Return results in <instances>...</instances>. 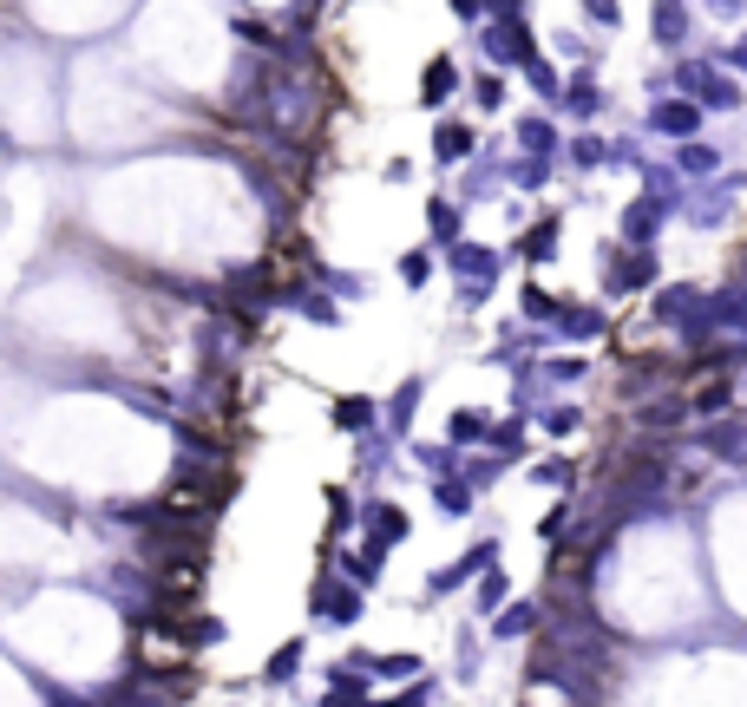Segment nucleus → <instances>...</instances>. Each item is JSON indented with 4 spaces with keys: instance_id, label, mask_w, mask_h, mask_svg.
Segmentation results:
<instances>
[{
    "instance_id": "nucleus-3",
    "label": "nucleus",
    "mask_w": 747,
    "mask_h": 707,
    "mask_svg": "<svg viewBox=\"0 0 747 707\" xmlns=\"http://www.w3.org/2000/svg\"><path fill=\"white\" fill-rule=\"evenodd\" d=\"M682 79L695 85V105H702V112H735V105H741V85H735V79H722V72L688 66Z\"/></svg>"
},
{
    "instance_id": "nucleus-34",
    "label": "nucleus",
    "mask_w": 747,
    "mask_h": 707,
    "mask_svg": "<svg viewBox=\"0 0 747 707\" xmlns=\"http://www.w3.org/2000/svg\"><path fill=\"white\" fill-rule=\"evenodd\" d=\"M571 157H577V164H603V139H577Z\"/></svg>"
},
{
    "instance_id": "nucleus-18",
    "label": "nucleus",
    "mask_w": 747,
    "mask_h": 707,
    "mask_svg": "<svg viewBox=\"0 0 747 707\" xmlns=\"http://www.w3.org/2000/svg\"><path fill=\"white\" fill-rule=\"evenodd\" d=\"M433 498H440V511H447V518H472V485H465V479H459V485H452V479H440V485H433Z\"/></svg>"
},
{
    "instance_id": "nucleus-30",
    "label": "nucleus",
    "mask_w": 747,
    "mask_h": 707,
    "mask_svg": "<svg viewBox=\"0 0 747 707\" xmlns=\"http://www.w3.org/2000/svg\"><path fill=\"white\" fill-rule=\"evenodd\" d=\"M413 459H427V472H447V465H452V445H413Z\"/></svg>"
},
{
    "instance_id": "nucleus-24",
    "label": "nucleus",
    "mask_w": 747,
    "mask_h": 707,
    "mask_svg": "<svg viewBox=\"0 0 747 707\" xmlns=\"http://www.w3.org/2000/svg\"><path fill=\"white\" fill-rule=\"evenodd\" d=\"M656 33H663V47H675V40H682V7H675V0H663V7H656Z\"/></svg>"
},
{
    "instance_id": "nucleus-28",
    "label": "nucleus",
    "mask_w": 747,
    "mask_h": 707,
    "mask_svg": "<svg viewBox=\"0 0 747 707\" xmlns=\"http://www.w3.org/2000/svg\"><path fill=\"white\" fill-rule=\"evenodd\" d=\"M296 662H301V642H283V648H276V662H269V675L283 682V675H296Z\"/></svg>"
},
{
    "instance_id": "nucleus-36",
    "label": "nucleus",
    "mask_w": 747,
    "mask_h": 707,
    "mask_svg": "<svg viewBox=\"0 0 747 707\" xmlns=\"http://www.w3.org/2000/svg\"><path fill=\"white\" fill-rule=\"evenodd\" d=\"M413 668H420L413 655H387V662H380V675H413Z\"/></svg>"
},
{
    "instance_id": "nucleus-27",
    "label": "nucleus",
    "mask_w": 747,
    "mask_h": 707,
    "mask_svg": "<svg viewBox=\"0 0 747 707\" xmlns=\"http://www.w3.org/2000/svg\"><path fill=\"white\" fill-rule=\"evenodd\" d=\"M492 445L499 452H512V459H524V426L512 420V426H492Z\"/></svg>"
},
{
    "instance_id": "nucleus-32",
    "label": "nucleus",
    "mask_w": 747,
    "mask_h": 707,
    "mask_svg": "<svg viewBox=\"0 0 747 707\" xmlns=\"http://www.w3.org/2000/svg\"><path fill=\"white\" fill-rule=\"evenodd\" d=\"M551 380H584V360H544Z\"/></svg>"
},
{
    "instance_id": "nucleus-6",
    "label": "nucleus",
    "mask_w": 747,
    "mask_h": 707,
    "mask_svg": "<svg viewBox=\"0 0 747 707\" xmlns=\"http://www.w3.org/2000/svg\"><path fill=\"white\" fill-rule=\"evenodd\" d=\"M557 236H564V216H538L512 249H519L524 263H551V256H557Z\"/></svg>"
},
{
    "instance_id": "nucleus-8",
    "label": "nucleus",
    "mask_w": 747,
    "mask_h": 707,
    "mask_svg": "<svg viewBox=\"0 0 747 707\" xmlns=\"http://www.w3.org/2000/svg\"><path fill=\"white\" fill-rule=\"evenodd\" d=\"M374 420H380V413H374L368 393H341V400L328 407V426H335V432H368Z\"/></svg>"
},
{
    "instance_id": "nucleus-31",
    "label": "nucleus",
    "mask_w": 747,
    "mask_h": 707,
    "mask_svg": "<svg viewBox=\"0 0 747 707\" xmlns=\"http://www.w3.org/2000/svg\"><path fill=\"white\" fill-rule=\"evenodd\" d=\"M328 511H335V531H348L355 511H348V492H341V485H328Z\"/></svg>"
},
{
    "instance_id": "nucleus-11",
    "label": "nucleus",
    "mask_w": 747,
    "mask_h": 707,
    "mask_svg": "<svg viewBox=\"0 0 747 707\" xmlns=\"http://www.w3.org/2000/svg\"><path fill=\"white\" fill-rule=\"evenodd\" d=\"M688 400H695V420H722V413L735 407V380L722 373V380H708V387H695Z\"/></svg>"
},
{
    "instance_id": "nucleus-29",
    "label": "nucleus",
    "mask_w": 747,
    "mask_h": 707,
    "mask_svg": "<svg viewBox=\"0 0 747 707\" xmlns=\"http://www.w3.org/2000/svg\"><path fill=\"white\" fill-rule=\"evenodd\" d=\"M499 596H505V576H499V570H485V576H479V603H485V609H499Z\"/></svg>"
},
{
    "instance_id": "nucleus-9",
    "label": "nucleus",
    "mask_w": 747,
    "mask_h": 707,
    "mask_svg": "<svg viewBox=\"0 0 747 707\" xmlns=\"http://www.w3.org/2000/svg\"><path fill=\"white\" fill-rule=\"evenodd\" d=\"M688 223H695V229H722V223H728V216H735V197H728V184H715V191H702V204H688Z\"/></svg>"
},
{
    "instance_id": "nucleus-17",
    "label": "nucleus",
    "mask_w": 747,
    "mask_h": 707,
    "mask_svg": "<svg viewBox=\"0 0 747 707\" xmlns=\"http://www.w3.org/2000/svg\"><path fill=\"white\" fill-rule=\"evenodd\" d=\"M519 301H524V315H531V321H557V315H564V308H557V295H551V288H538V283H524Z\"/></svg>"
},
{
    "instance_id": "nucleus-5",
    "label": "nucleus",
    "mask_w": 747,
    "mask_h": 707,
    "mask_svg": "<svg viewBox=\"0 0 747 707\" xmlns=\"http://www.w3.org/2000/svg\"><path fill=\"white\" fill-rule=\"evenodd\" d=\"M649 125H656L663 139H695V132H702V105H695V99H669V105L649 112Z\"/></svg>"
},
{
    "instance_id": "nucleus-7",
    "label": "nucleus",
    "mask_w": 747,
    "mask_h": 707,
    "mask_svg": "<svg viewBox=\"0 0 747 707\" xmlns=\"http://www.w3.org/2000/svg\"><path fill=\"white\" fill-rule=\"evenodd\" d=\"M492 564H499V544L485 537V544H472V551H465L452 570H440V576H433V590H452V583H465V576H485Z\"/></svg>"
},
{
    "instance_id": "nucleus-13",
    "label": "nucleus",
    "mask_w": 747,
    "mask_h": 707,
    "mask_svg": "<svg viewBox=\"0 0 747 707\" xmlns=\"http://www.w3.org/2000/svg\"><path fill=\"white\" fill-rule=\"evenodd\" d=\"M675 164H682V177H715V171H722V151H715V144H702V139H682Z\"/></svg>"
},
{
    "instance_id": "nucleus-4",
    "label": "nucleus",
    "mask_w": 747,
    "mask_h": 707,
    "mask_svg": "<svg viewBox=\"0 0 747 707\" xmlns=\"http://www.w3.org/2000/svg\"><path fill=\"white\" fill-rule=\"evenodd\" d=\"M695 420V400L688 393H656L643 413H636V426H649V432H675V426Z\"/></svg>"
},
{
    "instance_id": "nucleus-10",
    "label": "nucleus",
    "mask_w": 747,
    "mask_h": 707,
    "mask_svg": "<svg viewBox=\"0 0 747 707\" xmlns=\"http://www.w3.org/2000/svg\"><path fill=\"white\" fill-rule=\"evenodd\" d=\"M368 531H374V544H400V537H407V511H400V504H387V498H374V504H368Z\"/></svg>"
},
{
    "instance_id": "nucleus-23",
    "label": "nucleus",
    "mask_w": 747,
    "mask_h": 707,
    "mask_svg": "<svg viewBox=\"0 0 747 707\" xmlns=\"http://www.w3.org/2000/svg\"><path fill=\"white\" fill-rule=\"evenodd\" d=\"M447 92H452V66H447V60H433V66H427V92H420V99H427V105H440Z\"/></svg>"
},
{
    "instance_id": "nucleus-35",
    "label": "nucleus",
    "mask_w": 747,
    "mask_h": 707,
    "mask_svg": "<svg viewBox=\"0 0 747 707\" xmlns=\"http://www.w3.org/2000/svg\"><path fill=\"white\" fill-rule=\"evenodd\" d=\"M524 144H531V151H551V125H538V119H531V125H524Z\"/></svg>"
},
{
    "instance_id": "nucleus-15",
    "label": "nucleus",
    "mask_w": 747,
    "mask_h": 707,
    "mask_svg": "<svg viewBox=\"0 0 747 707\" xmlns=\"http://www.w3.org/2000/svg\"><path fill=\"white\" fill-rule=\"evenodd\" d=\"M557 328H564L571 341H597L610 321H603V308H564V315H557Z\"/></svg>"
},
{
    "instance_id": "nucleus-12",
    "label": "nucleus",
    "mask_w": 747,
    "mask_h": 707,
    "mask_svg": "<svg viewBox=\"0 0 747 707\" xmlns=\"http://www.w3.org/2000/svg\"><path fill=\"white\" fill-rule=\"evenodd\" d=\"M447 263L452 269H465V276H479V283H492V269H499V256H492L485 243H452Z\"/></svg>"
},
{
    "instance_id": "nucleus-14",
    "label": "nucleus",
    "mask_w": 747,
    "mask_h": 707,
    "mask_svg": "<svg viewBox=\"0 0 747 707\" xmlns=\"http://www.w3.org/2000/svg\"><path fill=\"white\" fill-rule=\"evenodd\" d=\"M420 393H427V387H420V380H400V387H393V400H387V413H380V420L393 426V432H407V426H413V413H420Z\"/></svg>"
},
{
    "instance_id": "nucleus-25",
    "label": "nucleus",
    "mask_w": 747,
    "mask_h": 707,
    "mask_svg": "<svg viewBox=\"0 0 747 707\" xmlns=\"http://www.w3.org/2000/svg\"><path fill=\"white\" fill-rule=\"evenodd\" d=\"M427 276H433V256H420V249H413V256H400V283H407V288H420Z\"/></svg>"
},
{
    "instance_id": "nucleus-20",
    "label": "nucleus",
    "mask_w": 747,
    "mask_h": 707,
    "mask_svg": "<svg viewBox=\"0 0 747 707\" xmlns=\"http://www.w3.org/2000/svg\"><path fill=\"white\" fill-rule=\"evenodd\" d=\"M427 229H433L440 243L459 236V211H452V197H433V204H427Z\"/></svg>"
},
{
    "instance_id": "nucleus-19",
    "label": "nucleus",
    "mask_w": 747,
    "mask_h": 707,
    "mask_svg": "<svg viewBox=\"0 0 747 707\" xmlns=\"http://www.w3.org/2000/svg\"><path fill=\"white\" fill-rule=\"evenodd\" d=\"M447 439H452V445H472V439H492V420H485V413H452Z\"/></svg>"
},
{
    "instance_id": "nucleus-26",
    "label": "nucleus",
    "mask_w": 747,
    "mask_h": 707,
    "mask_svg": "<svg viewBox=\"0 0 747 707\" xmlns=\"http://www.w3.org/2000/svg\"><path fill=\"white\" fill-rule=\"evenodd\" d=\"M544 426L564 439V432H577V426H584V407H551V413H544Z\"/></svg>"
},
{
    "instance_id": "nucleus-33",
    "label": "nucleus",
    "mask_w": 747,
    "mask_h": 707,
    "mask_svg": "<svg viewBox=\"0 0 747 707\" xmlns=\"http://www.w3.org/2000/svg\"><path fill=\"white\" fill-rule=\"evenodd\" d=\"M564 524H571V504H551V518H544V524H538V531H544V537H557V531H564Z\"/></svg>"
},
{
    "instance_id": "nucleus-22",
    "label": "nucleus",
    "mask_w": 747,
    "mask_h": 707,
    "mask_svg": "<svg viewBox=\"0 0 747 707\" xmlns=\"http://www.w3.org/2000/svg\"><path fill=\"white\" fill-rule=\"evenodd\" d=\"M531 623H538V609H531V603H512V609H505V616H499V623H492V636H531Z\"/></svg>"
},
{
    "instance_id": "nucleus-16",
    "label": "nucleus",
    "mask_w": 747,
    "mask_h": 707,
    "mask_svg": "<svg viewBox=\"0 0 747 707\" xmlns=\"http://www.w3.org/2000/svg\"><path fill=\"white\" fill-rule=\"evenodd\" d=\"M465 151H472V125H440V132H433V157H440V164H459V157H465Z\"/></svg>"
},
{
    "instance_id": "nucleus-1",
    "label": "nucleus",
    "mask_w": 747,
    "mask_h": 707,
    "mask_svg": "<svg viewBox=\"0 0 747 707\" xmlns=\"http://www.w3.org/2000/svg\"><path fill=\"white\" fill-rule=\"evenodd\" d=\"M656 276H663V256H656V249H630V243L616 249V243H610V256H603V295L649 288Z\"/></svg>"
},
{
    "instance_id": "nucleus-21",
    "label": "nucleus",
    "mask_w": 747,
    "mask_h": 707,
    "mask_svg": "<svg viewBox=\"0 0 747 707\" xmlns=\"http://www.w3.org/2000/svg\"><path fill=\"white\" fill-rule=\"evenodd\" d=\"M531 479L551 485V492H557V485L571 492V485H577V465H571V459H544V465H531Z\"/></svg>"
},
{
    "instance_id": "nucleus-2",
    "label": "nucleus",
    "mask_w": 747,
    "mask_h": 707,
    "mask_svg": "<svg viewBox=\"0 0 747 707\" xmlns=\"http://www.w3.org/2000/svg\"><path fill=\"white\" fill-rule=\"evenodd\" d=\"M663 223H669V211L656 204V197H636V204H623V243L630 249H656V236H663Z\"/></svg>"
}]
</instances>
